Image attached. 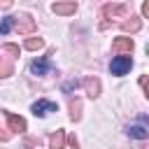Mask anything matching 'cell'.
Returning a JSON list of instances; mask_svg holds the SVG:
<instances>
[{
	"label": "cell",
	"instance_id": "277c9868",
	"mask_svg": "<svg viewBox=\"0 0 149 149\" xmlns=\"http://www.w3.org/2000/svg\"><path fill=\"white\" fill-rule=\"evenodd\" d=\"M126 133H128L130 137H135V140H147V137H149V123H147V116H142L137 123H130V126L126 128Z\"/></svg>",
	"mask_w": 149,
	"mask_h": 149
},
{
	"label": "cell",
	"instance_id": "ffe728a7",
	"mask_svg": "<svg viewBox=\"0 0 149 149\" xmlns=\"http://www.w3.org/2000/svg\"><path fill=\"white\" fill-rule=\"evenodd\" d=\"M77 84H79V81H77V79H72V81H68V84L63 86V91H72V88H77Z\"/></svg>",
	"mask_w": 149,
	"mask_h": 149
},
{
	"label": "cell",
	"instance_id": "5b68a950",
	"mask_svg": "<svg viewBox=\"0 0 149 149\" xmlns=\"http://www.w3.org/2000/svg\"><path fill=\"white\" fill-rule=\"evenodd\" d=\"M51 54H54V49H49L47 56L33 61V63H30V72H33V74H47V72H51V68H54V65H51V58H49Z\"/></svg>",
	"mask_w": 149,
	"mask_h": 149
},
{
	"label": "cell",
	"instance_id": "44dd1931",
	"mask_svg": "<svg viewBox=\"0 0 149 149\" xmlns=\"http://www.w3.org/2000/svg\"><path fill=\"white\" fill-rule=\"evenodd\" d=\"M14 0H0V9H9Z\"/></svg>",
	"mask_w": 149,
	"mask_h": 149
},
{
	"label": "cell",
	"instance_id": "8992f818",
	"mask_svg": "<svg viewBox=\"0 0 149 149\" xmlns=\"http://www.w3.org/2000/svg\"><path fill=\"white\" fill-rule=\"evenodd\" d=\"M51 12H54V14H61V16H70V14L77 12V2H74V0L54 2V5H51Z\"/></svg>",
	"mask_w": 149,
	"mask_h": 149
},
{
	"label": "cell",
	"instance_id": "ba28073f",
	"mask_svg": "<svg viewBox=\"0 0 149 149\" xmlns=\"http://www.w3.org/2000/svg\"><path fill=\"white\" fill-rule=\"evenodd\" d=\"M102 14H105L107 19L126 16V14H128V5H123V2H119V5H105V7H102Z\"/></svg>",
	"mask_w": 149,
	"mask_h": 149
},
{
	"label": "cell",
	"instance_id": "9c48e42d",
	"mask_svg": "<svg viewBox=\"0 0 149 149\" xmlns=\"http://www.w3.org/2000/svg\"><path fill=\"white\" fill-rule=\"evenodd\" d=\"M133 49H135V44H133L130 37H116L112 42V51L114 54H130Z\"/></svg>",
	"mask_w": 149,
	"mask_h": 149
},
{
	"label": "cell",
	"instance_id": "d6986e66",
	"mask_svg": "<svg viewBox=\"0 0 149 149\" xmlns=\"http://www.w3.org/2000/svg\"><path fill=\"white\" fill-rule=\"evenodd\" d=\"M35 144H37V140H35V137H26V142H23V147H26V149H33Z\"/></svg>",
	"mask_w": 149,
	"mask_h": 149
},
{
	"label": "cell",
	"instance_id": "5bb4252c",
	"mask_svg": "<svg viewBox=\"0 0 149 149\" xmlns=\"http://www.w3.org/2000/svg\"><path fill=\"white\" fill-rule=\"evenodd\" d=\"M70 119L72 121H79L81 119V100L79 98H72L70 100Z\"/></svg>",
	"mask_w": 149,
	"mask_h": 149
},
{
	"label": "cell",
	"instance_id": "4fadbf2b",
	"mask_svg": "<svg viewBox=\"0 0 149 149\" xmlns=\"http://www.w3.org/2000/svg\"><path fill=\"white\" fill-rule=\"evenodd\" d=\"M140 28H142V21H140L137 16H130L128 21L121 23V30H126V33H137Z\"/></svg>",
	"mask_w": 149,
	"mask_h": 149
},
{
	"label": "cell",
	"instance_id": "8fae6325",
	"mask_svg": "<svg viewBox=\"0 0 149 149\" xmlns=\"http://www.w3.org/2000/svg\"><path fill=\"white\" fill-rule=\"evenodd\" d=\"M81 84H84L88 98H98V95H100V79H98V77H86Z\"/></svg>",
	"mask_w": 149,
	"mask_h": 149
},
{
	"label": "cell",
	"instance_id": "30bf717a",
	"mask_svg": "<svg viewBox=\"0 0 149 149\" xmlns=\"http://www.w3.org/2000/svg\"><path fill=\"white\" fill-rule=\"evenodd\" d=\"M5 116H7V123H9V130H12V133H23V130L28 128L23 116H16V114H12V112H5Z\"/></svg>",
	"mask_w": 149,
	"mask_h": 149
},
{
	"label": "cell",
	"instance_id": "52a82bcc",
	"mask_svg": "<svg viewBox=\"0 0 149 149\" xmlns=\"http://www.w3.org/2000/svg\"><path fill=\"white\" fill-rule=\"evenodd\" d=\"M30 109H33L35 116H44V114H49V112H56L58 105H56L54 100H37V102H33Z\"/></svg>",
	"mask_w": 149,
	"mask_h": 149
},
{
	"label": "cell",
	"instance_id": "2e32d148",
	"mask_svg": "<svg viewBox=\"0 0 149 149\" xmlns=\"http://www.w3.org/2000/svg\"><path fill=\"white\" fill-rule=\"evenodd\" d=\"M9 30H12V16H5L0 21V35H7Z\"/></svg>",
	"mask_w": 149,
	"mask_h": 149
},
{
	"label": "cell",
	"instance_id": "e0dca14e",
	"mask_svg": "<svg viewBox=\"0 0 149 149\" xmlns=\"http://www.w3.org/2000/svg\"><path fill=\"white\" fill-rule=\"evenodd\" d=\"M65 140H68L70 149H79V142H77V137H74V135H65Z\"/></svg>",
	"mask_w": 149,
	"mask_h": 149
},
{
	"label": "cell",
	"instance_id": "9a60e30c",
	"mask_svg": "<svg viewBox=\"0 0 149 149\" xmlns=\"http://www.w3.org/2000/svg\"><path fill=\"white\" fill-rule=\"evenodd\" d=\"M23 47H26L28 51H35V49H42V47H44V40H42V37H28V40L23 42Z\"/></svg>",
	"mask_w": 149,
	"mask_h": 149
},
{
	"label": "cell",
	"instance_id": "ac0fdd59",
	"mask_svg": "<svg viewBox=\"0 0 149 149\" xmlns=\"http://www.w3.org/2000/svg\"><path fill=\"white\" fill-rule=\"evenodd\" d=\"M9 137H12V133H9L7 128L0 126V142H9Z\"/></svg>",
	"mask_w": 149,
	"mask_h": 149
},
{
	"label": "cell",
	"instance_id": "3957f363",
	"mask_svg": "<svg viewBox=\"0 0 149 149\" xmlns=\"http://www.w3.org/2000/svg\"><path fill=\"white\" fill-rule=\"evenodd\" d=\"M130 68H133V58H130V56H114L112 63H109V72L116 74V77L126 74Z\"/></svg>",
	"mask_w": 149,
	"mask_h": 149
},
{
	"label": "cell",
	"instance_id": "7a4b0ae2",
	"mask_svg": "<svg viewBox=\"0 0 149 149\" xmlns=\"http://www.w3.org/2000/svg\"><path fill=\"white\" fill-rule=\"evenodd\" d=\"M12 28L21 35H30V33H35V21L30 14H16V16H12Z\"/></svg>",
	"mask_w": 149,
	"mask_h": 149
},
{
	"label": "cell",
	"instance_id": "7402d4cb",
	"mask_svg": "<svg viewBox=\"0 0 149 149\" xmlns=\"http://www.w3.org/2000/svg\"><path fill=\"white\" fill-rule=\"evenodd\" d=\"M142 16H144V19L149 16V2H142Z\"/></svg>",
	"mask_w": 149,
	"mask_h": 149
},
{
	"label": "cell",
	"instance_id": "6da1fadb",
	"mask_svg": "<svg viewBox=\"0 0 149 149\" xmlns=\"http://www.w3.org/2000/svg\"><path fill=\"white\" fill-rule=\"evenodd\" d=\"M19 56L16 44H2L0 47V79H7L14 74V58Z\"/></svg>",
	"mask_w": 149,
	"mask_h": 149
},
{
	"label": "cell",
	"instance_id": "7c38bea8",
	"mask_svg": "<svg viewBox=\"0 0 149 149\" xmlns=\"http://www.w3.org/2000/svg\"><path fill=\"white\" fill-rule=\"evenodd\" d=\"M65 147V130H56L49 135V149H63Z\"/></svg>",
	"mask_w": 149,
	"mask_h": 149
}]
</instances>
